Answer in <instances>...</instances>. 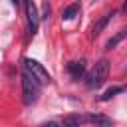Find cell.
<instances>
[{
    "label": "cell",
    "mask_w": 127,
    "mask_h": 127,
    "mask_svg": "<svg viewBox=\"0 0 127 127\" xmlns=\"http://www.w3.org/2000/svg\"><path fill=\"white\" fill-rule=\"evenodd\" d=\"M123 91H125V87H123V85H113V87L105 89V91H103V95H101L99 99H101V101H109L113 95H117V93H123Z\"/></svg>",
    "instance_id": "obj_8"
},
{
    "label": "cell",
    "mask_w": 127,
    "mask_h": 127,
    "mask_svg": "<svg viewBox=\"0 0 127 127\" xmlns=\"http://www.w3.org/2000/svg\"><path fill=\"white\" fill-rule=\"evenodd\" d=\"M24 67L30 69L32 75H36V79H38L40 83H50V81H52L50 73L46 71V67H44L40 62H36V60H32V58H26V60H24Z\"/></svg>",
    "instance_id": "obj_3"
},
{
    "label": "cell",
    "mask_w": 127,
    "mask_h": 127,
    "mask_svg": "<svg viewBox=\"0 0 127 127\" xmlns=\"http://www.w3.org/2000/svg\"><path fill=\"white\" fill-rule=\"evenodd\" d=\"M26 16H28V28H30V36H34L38 32V24H40V16L36 10L34 0H26Z\"/></svg>",
    "instance_id": "obj_4"
},
{
    "label": "cell",
    "mask_w": 127,
    "mask_h": 127,
    "mask_svg": "<svg viewBox=\"0 0 127 127\" xmlns=\"http://www.w3.org/2000/svg\"><path fill=\"white\" fill-rule=\"evenodd\" d=\"M12 4L16 8H20V6H26V0H12Z\"/></svg>",
    "instance_id": "obj_13"
},
{
    "label": "cell",
    "mask_w": 127,
    "mask_h": 127,
    "mask_svg": "<svg viewBox=\"0 0 127 127\" xmlns=\"http://www.w3.org/2000/svg\"><path fill=\"white\" fill-rule=\"evenodd\" d=\"M42 127H64V125H60L56 121H48V123H42Z\"/></svg>",
    "instance_id": "obj_12"
},
{
    "label": "cell",
    "mask_w": 127,
    "mask_h": 127,
    "mask_svg": "<svg viewBox=\"0 0 127 127\" xmlns=\"http://www.w3.org/2000/svg\"><path fill=\"white\" fill-rule=\"evenodd\" d=\"M40 85L42 83L36 79V75H32V71L24 67V71H22V95H24V103L26 105H32V103L38 101Z\"/></svg>",
    "instance_id": "obj_1"
},
{
    "label": "cell",
    "mask_w": 127,
    "mask_h": 127,
    "mask_svg": "<svg viewBox=\"0 0 127 127\" xmlns=\"http://www.w3.org/2000/svg\"><path fill=\"white\" fill-rule=\"evenodd\" d=\"M77 12H79V4H71V6H67V8L64 10L62 18H64V20H71V18L77 16Z\"/></svg>",
    "instance_id": "obj_10"
},
{
    "label": "cell",
    "mask_w": 127,
    "mask_h": 127,
    "mask_svg": "<svg viewBox=\"0 0 127 127\" xmlns=\"http://www.w3.org/2000/svg\"><path fill=\"white\" fill-rule=\"evenodd\" d=\"M50 12H52L50 4H48V2H44V16H42V18H46V20H48V18H50Z\"/></svg>",
    "instance_id": "obj_11"
},
{
    "label": "cell",
    "mask_w": 127,
    "mask_h": 127,
    "mask_svg": "<svg viewBox=\"0 0 127 127\" xmlns=\"http://www.w3.org/2000/svg\"><path fill=\"white\" fill-rule=\"evenodd\" d=\"M89 123H93V125H97V127H113V121L109 119V117H105V115H87L85 117Z\"/></svg>",
    "instance_id": "obj_7"
},
{
    "label": "cell",
    "mask_w": 127,
    "mask_h": 127,
    "mask_svg": "<svg viewBox=\"0 0 127 127\" xmlns=\"http://www.w3.org/2000/svg\"><path fill=\"white\" fill-rule=\"evenodd\" d=\"M67 71L73 79H81L85 75V62H69L67 64Z\"/></svg>",
    "instance_id": "obj_6"
},
{
    "label": "cell",
    "mask_w": 127,
    "mask_h": 127,
    "mask_svg": "<svg viewBox=\"0 0 127 127\" xmlns=\"http://www.w3.org/2000/svg\"><path fill=\"white\" fill-rule=\"evenodd\" d=\"M107 73H109V62H107L105 58H101V60L95 64L93 71L87 75L85 85H87L89 89H97V87H101V85H103V81L107 79Z\"/></svg>",
    "instance_id": "obj_2"
},
{
    "label": "cell",
    "mask_w": 127,
    "mask_h": 127,
    "mask_svg": "<svg viewBox=\"0 0 127 127\" xmlns=\"http://www.w3.org/2000/svg\"><path fill=\"white\" fill-rule=\"evenodd\" d=\"M125 38H127V30H119V32H117V34H115L111 40H107L105 48H107V50H113V48H115V46H117L121 40H125Z\"/></svg>",
    "instance_id": "obj_9"
},
{
    "label": "cell",
    "mask_w": 127,
    "mask_h": 127,
    "mask_svg": "<svg viewBox=\"0 0 127 127\" xmlns=\"http://www.w3.org/2000/svg\"><path fill=\"white\" fill-rule=\"evenodd\" d=\"M113 16H115V12H107V14H103V16H101L93 26H91V38H97V36L105 30V26L109 24V20H111Z\"/></svg>",
    "instance_id": "obj_5"
}]
</instances>
